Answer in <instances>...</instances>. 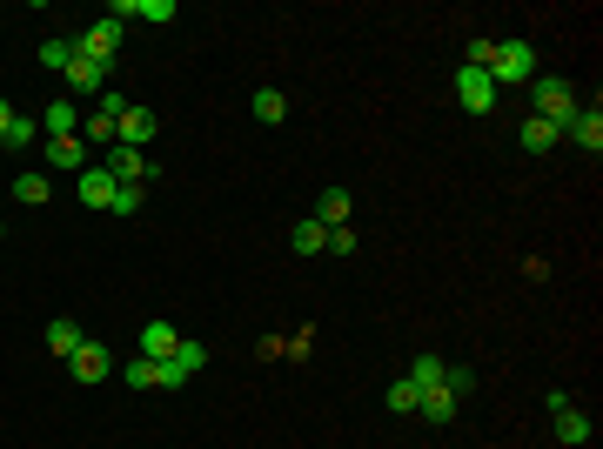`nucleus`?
<instances>
[{"label":"nucleus","mask_w":603,"mask_h":449,"mask_svg":"<svg viewBox=\"0 0 603 449\" xmlns=\"http://www.w3.org/2000/svg\"><path fill=\"white\" fill-rule=\"evenodd\" d=\"M530 88H536V121H550V128H570V114L583 108L577 88H570V81H557V74H536Z\"/></svg>","instance_id":"1"},{"label":"nucleus","mask_w":603,"mask_h":449,"mask_svg":"<svg viewBox=\"0 0 603 449\" xmlns=\"http://www.w3.org/2000/svg\"><path fill=\"white\" fill-rule=\"evenodd\" d=\"M490 81H536V47L530 41H496V61H490Z\"/></svg>","instance_id":"2"},{"label":"nucleus","mask_w":603,"mask_h":449,"mask_svg":"<svg viewBox=\"0 0 603 449\" xmlns=\"http://www.w3.org/2000/svg\"><path fill=\"white\" fill-rule=\"evenodd\" d=\"M134 342H141V356L148 362H175L181 356V329L175 322H141V336Z\"/></svg>","instance_id":"3"},{"label":"nucleus","mask_w":603,"mask_h":449,"mask_svg":"<svg viewBox=\"0 0 603 449\" xmlns=\"http://www.w3.org/2000/svg\"><path fill=\"white\" fill-rule=\"evenodd\" d=\"M67 369H74V382H108V376H114L108 342H81V349L67 356Z\"/></svg>","instance_id":"4"},{"label":"nucleus","mask_w":603,"mask_h":449,"mask_svg":"<svg viewBox=\"0 0 603 449\" xmlns=\"http://www.w3.org/2000/svg\"><path fill=\"white\" fill-rule=\"evenodd\" d=\"M456 101H463L469 114H490L496 108V81L483 68H463V74H456Z\"/></svg>","instance_id":"5"},{"label":"nucleus","mask_w":603,"mask_h":449,"mask_svg":"<svg viewBox=\"0 0 603 449\" xmlns=\"http://www.w3.org/2000/svg\"><path fill=\"white\" fill-rule=\"evenodd\" d=\"M114 47H121V21L108 14V21H94L88 34L74 41V54H88V61H101V68H108V61H114Z\"/></svg>","instance_id":"6"},{"label":"nucleus","mask_w":603,"mask_h":449,"mask_svg":"<svg viewBox=\"0 0 603 449\" xmlns=\"http://www.w3.org/2000/svg\"><path fill=\"white\" fill-rule=\"evenodd\" d=\"M563 135L577 141L583 155H597V148H603V108H597V101H590V108H577V114H570V128H563Z\"/></svg>","instance_id":"7"},{"label":"nucleus","mask_w":603,"mask_h":449,"mask_svg":"<svg viewBox=\"0 0 603 449\" xmlns=\"http://www.w3.org/2000/svg\"><path fill=\"white\" fill-rule=\"evenodd\" d=\"M155 135H161V121L148 108H128V114H121V128H114V141H121V148H148Z\"/></svg>","instance_id":"8"},{"label":"nucleus","mask_w":603,"mask_h":449,"mask_svg":"<svg viewBox=\"0 0 603 449\" xmlns=\"http://www.w3.org/2000/svg\"><path fill=\"white\" fill-rule=\"evenodd\" d=\"M81 208H114V175L108 168H101V161H94V168H81Z\"/></svg>","instance_id":"9"},{"label":"nucleus","mask_w":603,"mask_h":449,"mask_svg":"<svg viewBox=\"0 0 603 449\" xmlns=\"http://www.w3.org/2000/svg\"><path fill=\"white\" fill-rule=\"evenodd\" d=\"M47 161H54L61 175H81V168H94V161H88V141H81V135H61V141H47Z\"/></svg>","instance_id":"10"},{"label":"nucleus","mask_w":603,"mask_h":449,"mask_svg":"<svg viewBox=\"0 0 603 449\" xmlns=\"http://www.w3.org/2000/svg\"><path fill=\"white\" fill-rule=\"evenodd\" d=\"M101 168H108L114 181H148V155H141V148H121V141L108 148V161H101Z\"/></svg>","instance_id":"11"},{"label":"nucleus","mask_w":603,"mask_h":449,"mask_svg":"<svg viewBox=\"0 0 603 449\" xmlns=\"http://www.w3.org/2000/svg\"><path fill=\"white\" fill-rule=\"evenodd\" d=\"M67 88L101 94V88H108V68H101V61H88V54H74V61H67Z\"/></svg>","instance_id":"12"},{"label":"nucleus","mask_w":603,"mask_h":449,"mask_svg":"<svg viewBox=\"0 0 603 449\" xmlns=\"http://www.w3.org/2000/svg\"><path fill=\"white\" fill-rule=\"evenodd\" d=\"M81 342H88V336H81V322H74V315H54V322H47V349H54V356H74V349H81Z\"/></svg>","instance_id":"13"},{"label":"nucleus","mask_w":603,"mask_h":449,"mask_svg":"<svg viewBox=\"0 0 603 449\" xmlns=\"http://www.w3.org/2000/svg\"><path fill=\"white\" fill-rule=\"evenodd\" d=\"M516 141H523V155H550V148H557L563 141V128H550V121H523V128H516Z\"/></svg>","instance_id":"14"},{"label":"nucleus","mask_w":603,"mask_h":449,"mask_svg":"<svg viewBox=\"0 0 603 449\" xmlns=\"http://www.w3.org/2000/svg\"><path fill=\"white\" fill-rule=\"evenodd\" d=\"M349 188H322V202H315V222L322 228H349Z\"/></svg>","instance_id":"15"},{"label":"nucleus","mask_w":603,"mask_h":449,"mask_svg":"<svg viewBox=\"0 0 603 449\" xmlns=\"http://www.w3.org/2000/svg\"><path fill=\"white\" fill-rule=\"evenodd\" d=\"M289 248L295 255H322V248H329V228L315 222V215H302V222L289 228Z\"/></svg>","instance_id":"16"},{"label":"nucleus","mask_w":603,"mask_h":449,"mask_svg":"<svg viewBox=\"0 0 603 449\" xmlns=\"http://www.w3.org/2000/svg\"><path fill=\"white\" fill-rule=\"evenodd\" d=\"M41 128H47V141H61V135H81V108H74V101H54V108L41 114Z\"/></svg>","instance_id":"17"},{"label":"nucleus","mask_w":603,"mask_h":449,"mask_svg":"<svg viewBox=\"0 0 603 449\" xmlns=\"http://www.w3.org/2000/svg\"><path fill=\"white\" fill-rule=\"evenodd\" d=\"M248 108H255V121H268V128H275V121H289V94H282V88H255V101H248Z\"/></svg>","instance_id":"18"},{"label":"nucleus","mask_w":603,"mask_h":449,"mask_svg":"<svg viewBox=\"0 0 603 449\" xmlns=\"http://www.w3.org/2000/svg\"><path fill=\"white\" fill-rule=\"evenodd\" d=\"M416 416H429L436 429H443V423H456V396H449V389H423V403H416Z\"/></svg>","instance_id":"19"},{"label":"nucleus","mask_w":603,"mask_h":449,"mask_svg":"<svg viewBox=\"0 0 603 449\" xmlns=\"http://www.w3.org/2000/svg\"><path fill=\"white\" fill-rule=\"evenodd\" d=\"M443 376H449V362H443V356H429V349L409 362V382H416V389H443Z\"/></svg>","instance_id":"20"},{"label":"nucleus","mask_w":603,"mask_h":449,"mask_svg":"<svg viewBox=\"0 0 603 449\" xmlns=\"http://www.w3.org/2000/svg\"><path fill=\"white\" fill-rule=\"evenodd\" d=\"M557 443H590V416H583V409H557Z\"/></svg>","instance_id":"21"},{"label":"nucleus","mask_w":603,"mask_h":449,"mask_svg":"<svg viewBox=\"0 0 603 449\" xmlns=\"http://www.w3.org/2000/svg\"><path fill=\"white\" fill-rule=\"evenodd\" d=\"M67 61H74V41H67V34H47V41H41V68L67 74Z\"/></svg>","instance_id":"22"},{"label":"nucleus","mask_w":603,"mask_h":449,"mask_svg":"<svg viewBox=\"0 0 603 449\" xmlns=\"http://www.w3.org/2000/svg\"><path fill=\"white\" fill-rule=\"evenodd\" d=\"M121 376H128V389H161V362H148V356H134L128 369H121Z\"/></svg>","instance_id":"23"},{"label":"nucleus","mask_w":603,"mask_h":449,"mask_svg":"<svg viewBox=\"0 0 603 449\" xmlns=\"http://www.w3.org/2000/svg\"><path fill=\"white\" fill-rule=\"evenodd\" d=\"M416 403H423V389H416L409 376H402V382H389V409H396V416H416Z\"/></svg>","instance_id":"24"},{"label":"nucleus","mask_w":603,"mask_h":449,"mask_svg":"<svg viewBox=\"0 0 603 449\" xmlns=\"http://www.w3.org/2000/svg\"><path fill=\"white\" fill-rule=\"evenodd\" d=\"M134 101L128 94H114V88H101V101H94V114H101V121H108V128H121V114H128Z\"/></svg>","instance_id":"25"},{"label":"nucleus","mask_w":603,"mask_h":449,"mask_svg":"<svg viewBox=\"0 0 603 449\" xmlns=\"http://www.w3.org/2000/svg\"><path fill=\"white\" fill-rule=\"evenodd\" d=\"M14 195H21L27 208H41L47 202V175H14Z\"/></svg>","instance_id":"26"},{"label":"nucleus","mask_w":603,"mask_h":449,"mask_svg":"<svg viewBox=\"0 0 603 449\" xmlns=\"http://www.w3.org/2000/svg\"><path fill=\"white\" fill-rule=\"evenodd\" d=\"M141 202H148V195H141V181H114V215H134Z\"/></svg>","instance_id":"27"},{"label":"nucleus","mask_w":603,"mask_h":449,"mask_svg":"<svg viewBox=\"0 0 603 449\" xmlns=\"http://www.w3.org/2000/svg\"><path fill=\"white\" fill-rule=\"evenodd\" d=\"M34 128H41V121L14 114V121H7V135H0V148H27V141H34Z\"/></svg>","instance_id":"28"},{"label":"nucleus","mask_w":603,"mask_h":449,"mask_svg":"<svg viewBox=\"0 0 603 449\" xmlns=\"http://www.w3.org/2000/svg\"><path fill=\"white\" fill-rule=\"evenodd\" d=\"M181 376H201V369H208V349H201V342H188V336H181Z\"/></svg>","instance_id":"29"},{"label":"nucleus","mask_w":603,"mask_h":449,"mask_svg":"<svg viewBox=\"0 0 603 449\" xmlns=\"http://www.w3.org/2000/svg\"><path fill=\"white\" fill-rule=\"evenodd\" d=\"M490 61H496V41H490V34H476V41H469V68L490 74Z\"/></svg>","instance_id":"30"},{"label":"nucleus","mask_w":603,"mask_h":449,"mask_svg":"<svg viewBox=\"0 0 603 449\" xmlns=\"http://www.w3.org/2000/svg\"><path fill=\"white\" fill-rule=\"evenodd\" d=\"M443 389H449V396H456V403H463L469 389H476V369H449V376H443Z\"/></svg>","instance_id":"31"},{"label":"nucleus","mask_w":603,"mask_h":449,"mask_svg":"<svg viewBox=\"0 0 603 449\" xmlns=\"http://www.w3.org/2000/svg\"><path fill=\"white\" fill-rule=\"evenodd\" d=\"M329 255H356V228H329Z\"/></svg>","instance_id":"32"},{"label":"nucleus","mask_w":603,"mask_h":449,"mask_svg":"<svg viewBox=\"0 0 603 449\" xmlns=\"http://www.w3.org/2000/svg\"><path fill=\"white\" fill-rule=\"evenodd\" d=\"M7 121H14V108H7V101H0V135H7Z\"/></svg>","instance_id":"33"},{"label":"nucleus","mask_w":603,"mask_h":449,"mask_svg":"<svg viewBox=\"0 0 603 449\" xmlns=\"http://www.w3.org/2000/svg\"><path fill=\"white\" fill-rule=\"evenodd\" d=\"M0 235H7V228H0Z\"/></svg>","instance_id":"34"}]
</instances>
